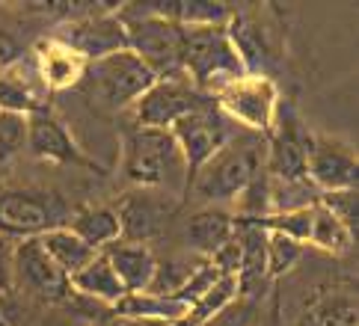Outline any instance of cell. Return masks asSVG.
Wrapping results in <instances>:
<instances>
[{"label":"cell","instance_id":"1","mask_svg":"<svg viewBox=\"0 0 359 326\" xmlns=\"http://www.w3.org/2000/svg\"><path fill=\"white\" fill-rule=\"evenodd\" d=\"M122 172L143 190L187 193L190 175L184 154L170 130L131 128L122 140Z\"/></svg>","mask_w":359,"mask_h":326},{"label":"cell","instance_id":"2","mask_svg":"<svg viewBox=\"0 0 359 326\" xmlns=\"http://www.w3.org/2000/svg\"><path fill=\"white\" fill-rule=\"evenodd\" d=\"M262 172H264V137L235 134L208 163L196 169V175L187 184V193H194L199 202L208 205H226V202L235 205L241 193Z\"/></svg>","mask_w":359,"mask_h":326},{"label":"cell","instance_id":"3","mask_svg":"<svg viewBox=\"0 0 359 326\" xmlns=\"http://www.w3.org/2000/svg\"><path fill=\"white\" fill-rule=\"evenodd\" d=\"M155 81H158V74L151 72L134 50L122 48V50H113V54H104L98 60H89L81 89L101 110L116 113L125 107H134L140 95Z\"/></svg>","mask_w":359,"mask_h":326},{"label":"cell","instance_id":"4","mask_svg":"<svg viewBox=\"0 0 359 326\" xmlns=\"http://www.w3.org/2000/svg\"><path fill=\"white\" fill-rule=\"evenodd\" d=\"M182 74L199 93L214 95L217 89L247 74L226 27H184L182 36Z\"/></svg>","mask_w":359,"mask_h":326},{"label":"cell","instance_id":"5","mask_svg":"<svg viewBox=\"0 0 359 326\" xmlns=\"http://www.w3.org/2000/svg\"><path fill=\"white\" fill-rule=\"evenodd\" d=\"M119 21L125 27L128 50L143 60L158 77L163 74H182V36L184 27L178 24L149 15L137 4H128L119 12Z\"/></svg>","mask_w":359,"mask_h":326},{"label":"cell","instance_id":"6","mask_svg":"<svg viewBox=\"0 0 359 326\" xmlns=\"http://www.w3.org/2000/svg\"><path fill=\"white\" fill-rule=\"evenodd\" d=\"M211 98L229 122L243 125L250 134L267 137V130L273 128L279 89L267 74H241L232 83L217 89Z\"/></svg>","mask_w":359,"mask_h":326},{"label":"cell","instance_id":"7","mask_svg":"<svg viewBox=\"0 0 359 326\" xmlns=\"http://www.w3.org/2000/svg\"><path fill=\"white\" fill-rule=\"evenodd\" d=\"M69 208L54 193L4 190L0 193V234L9 240L42 238L45 231L69 223Z\"/></svg>","mask_w":359,"mask_h":326},{"label":"cell","instance_id":"8","mask_svg":"<svg viewBox=\"0 0 359 326\" xmlns=\"http://www.w3.org/2000/svg\"><path fill=\"white\" fill-rule=\"evenodd\" d=\"M312 130L297 116V110L279 101L273 128L264 137V172L276 181L306 178V161L312 149Z\"/></svg>","mask_w":359,"mask_h":326},{"label":"cell","instance_id":"9","mask_svg":"<svg viewBox=\"0 0 359 326\" xmlns=\"http://www.w3.org/2000/svg\"><path fill=\"white\" fill-rule=\"evenodd\" d=\"M205 101H211V98L199 93L184 74H163L134 104V125L170 130L187 113L199 110Z\"/></svg>","mask_w":359,"mask_h":326},{"label":"cell","instance_id":"10","mask_svg":"<svg viewBox=\"0 0 359 326\" xmlns=\"http://www.w3.org/2000/svg\"><path fill=\"white\" fill-rule=\"evenodd\" d=\"M170 134L175 137L178 149L184 154L187 175L194 178L196 169L208 163L214 154L235 137V130H232V122L220 113V107H217L214 98H211V101H205L199 110L187 113L184 119H178L170 128Z\"/></svg>","mask_w":359,"mask_h":326},{"label":"cell","instance_id":"11","mask_svg":"<svg viewBox=\"0 0 359 326\" xmlns=\"http://www.w3.org/2000/svg\"><path fill=\"white\" fill-rule=\"evenodd\" d=\"M12 291L33 294L45 299V303H62L72 294L69 276L42 250L39 238L15 240V252H12Z\"/></svg>","mask_w":359,"mask_h":326},{"label":"cell","instance_id":"12","mask_svg":"<svg viewBox=\"0 0 359 326\" xmlns=\"http://www.w3.org/2000/svg\"><path fill=\"white\" fill-rule=\"evenodd\" d=\"M306 181L318 193H339V190H356L359 181V163L351 142L339 137L315 134L309 161H306Z\"/></svg>","mask_w":359,"mask_h":326},{"label":"cell","instance_id":"13","mask_svg":"<svg viewBox=\"0 0 359 326\" xmlns=\"http://www.w3.org/2000/svg\"><path fill=\"white\" fill-rule=\"evenodd\" d=\"M27 151L33 158L48 161V163H60V166H86V169H98L93 161L83 154V149L72 140L57 116H50L48 110L27 116Z\"/></svg>","mask_w":359,"mask_h":326},{"label":"cell","instance_id":"14","mask_svg":"<svg viewBox=\"0 0 359 326\" xmlns=\"http://www.w3.org/2000/svg\"><path fill=\"white\" fill-rule=\"evenodd\" d=\"M45 95H50L39 72H36V62L30 60H15L12 65H6L0 72V110L9 113H21V116H33L45 110Z\"/></svg>","mask_w":359,"mask_h":326},{"label":"cell","instance_id":"15","mask_svg":"<svg viewBox=\"0 0 359 326\" xmlns=\"http://www.w3.org/2000/svg\"><path fill=\"white\" fill-rule=\"evenodd\" d=\"M116 217H119V240L149 243L163 231V223L170 217V202L163 196L131 193L116 208Z\"/></svg>","mask_w":359,"mask_h":326},{"label":"cell","instance_id":"16","mask_svg":"<svg viewBox=\"0 0 359 326\" xmlns=\"http://www.w3.org/2000/svg\"><path fill=\"white\" fill-rule=\"evenodd\" d=\"M57 39H62L69 48L78 50L86 62L104 57V54H113V50L128 48L125 27H122L119 15H89L83 21L69 24V30L62 36H57Z\"/></svg>","mask_w":359,"mask_h":326},{"label":"cell","instance_id":"17","mask_svg":"<svg viewBox=\"0 0 359 326\" xmlns=\"http://www.w3.org/2000/svg\"><path fill=\"white\" fill-rule=\"evenodd\" d=\"M33 62H36V72H39L48 93L81 86L83 72H86V60L57 36L39 42V48H36V54H33Z\"/></svg>","mask_w":359,"mask_h":326},{"label":"cell","instance_id":"18","mask_svg":"<svg viewBox=\"0 0 359 326\" xmlns=\"http://www.w3.org/2000/svg\"><path fill=\"white\" fill-rule=\"evenodd\" d=\"M101 252H104V258L110 261L113 273L119 276L122 288L128 294L149 291V285H151V279H155V273H158V258L146 243L116 240V243L104 246Z\"/></svg>","mask_w":359,"mask_h":326},{"label":"cell","instance_id":"19","mask_svg":"<svg viewBox=\"0 0 359 326\" xmlns=\"http://www.w3.org/2000/svg\"><path fill=\"white\" fill-rule=\"evenodd\" d=\"M69 288L78 297L93 299V303H104L107 308H113L128 294L122 288L119 276L113 273L110 261L104 258V252H98L93 261H89V264H83L78 273H72V276H69Z\"/></svg>","mask_w":359,"mask_h":326},{"label":"cell","instance_id":"20","mask_svg":"<svg viewBox=\"0 0 359 326\" xmlns=\"http://www.w3.org/2000/svg\"><path fill=\"white\" fill-rule=\"evenodd\" d=\"M235 234L241 243V267H238V288L250 291L252 285L267 279V231L255 226L252 219L235 217Z\"/></svg>","mask_w":359,"mask_h":326},{"label":"cell","instance_id":"21","mask_svg":"<svg viewBox=\"0 0 359 326\" xmlns=\"http://www.w3.org/2000/svg\"><path fill=\"white\" fill-rule=\"evenodd\" d=\"M294 326H359V306L351 288L318 294Z\"/></svg>","mask_w":359,"mask_h":326},{"label":"cell","instance_id":"22","mask_svg":"<svg viewBox=\"0 0 359 326\" xmlns=\"http://www.w3.org/2000/svg\"><path fill=\"white\" fill-rule=\"evenodd\" d=\"M235 234V217L220 208H205L187 219V243L199 258H211Z\"/></svg>","mask_w":359,"mask_h":326},{"label":"cell","instance_id":"23","mask_svg":"<svg viewBox=\"0 0 359 326\" xmlns=\"http://www.w3.org/2000/svg\"><path fill=\"white\" fill-rule=\"evenodd\" d=\"M187 311V303L170 294H125L116 306L110 308V315L116 318H134V320H158V323H175Z\"/></svg>","mask_w":359,"mask_h":326},{"label":"cell","instance_id":"24","mask_svg":"<svg viewBox=\"0 0 359 326\" xmlns=\"http://www.w3.org/2000/svg\"><path fill=\"white\" fill-rule=\"evenodd\" d=\"M83 243H89L95 252H101L104 246L116 243L119 240V217H116V208H107V205H89L74 211L66 223Z\"/></svg>","mask_w":359,"mask_h":326},{"label":"cell","instance_id":"25","mask_svg":"<svg viewBox=\"0 0 359 326\" xmlns=\"http://www.w3.org/2000/svg\"><path fill=\"white\" fill-rule=\"evenodd\" d=\"M39 243H42V250H45L50 258H54V264H57L62 273H66V276L78 273L83 264H89V261L98 255L93 246L83 243L69 226H60V229L45 231L42 238H39Z\"/></svg>","mask_w":359,"mask_h":326},{"label":"cell","instance_id":"26","mask_svg":"<svg viewBox=\"0 0 359 326\" xmlns=\"http://www.w3.org/2000/svg\"><path fill=\"white\" fill-rule=\"evenodd\" d=\"M238 294H241L238 279L235 276H220L214 282V288H208L199 299H194V303L187 306L184 315L178 318L175 323H170V326H208L211 318L220 315V311L232 303Z\"/></svg>","mask_w":359,"mask_h":326},{"label":"cell","instance_id":"27","mask_svg":"<svg viewBox=\"0 0 359 326\" xmlns=\"http://www.w3.org/2000/svg\"><path fill=\"white\" fill-rule=\"evenodd\" d=\"M353 234L356 231L339 223L324 205L312 208V226H309V240L306 243H312L330 255H344V252H351V246H353Z\"/></svg>","mask_w":359,"mask_h":326},{"label":"cell","instance_id":"28","mask_svg":"<svg viewBox=\"0 0 359 326\" xmlns=\"http://www.w3.org/2000/svg\"><path fill=\"white\" fill-rule=\"evenodd\" d=\"M27 149V116L0 110V166H9Z\"/></svg>","mask_w":359,"mask_h":326},{"label":"cell","instance_id":"29","mask_svg":"<svg viewBox=\"0 0 359 326\" xmlns=\"http://www.w3.org/2000/svg\"><path fill=\"white\" fill-rule=\"evenodd\" d=\"M312 208H303V211H285V214L255 217L252 223L262 226L264 231H279V234H285V238H294V240L306 243V240H309V226H312Z\"/></svg>","mask_w":359,"mask_h":326},{"label":"cell","instance_id":"30","mask_svg":"<svg viewBox=\"0 0 359 326\" xmlns=\"http://www.w3.org/2000/svg\"><path fill=\"white\" fill-rule=\"evenodd\" d=\"M303 255V243L279 231H267V279L288 273Z\"/></svg>","mask_w":359,"mask_h":326},{"label":"cell","instance_id":"31","mask_svg":"<svg viewBox=\"0 0 359 326\" xmlns=\"http://www.w3.org/2000/svg\"><path fill=\"white\" fill-rule=\"evenodd\" d=\"M318 205H324L327 211L344 223L351 231H356V190H339V193H320Z\"/></svg>","mask_w":359,"mask_h":326},{"label":"cell","instance_id":"32","mask_svg":"<svg viewBox=\"0 0 359 326\" xmlns=\"http://www.w3.org/2000/svg\"><path fill=\"white\" fill-rule=\"evenodd\" d=\"M0 326H33L27 306L15 297V291L0 294Z\"/></svg>","mask_w":359,"mask_h":326},{"label":"cell","instance_id":"33","mask_svg":"<svg viewBox=\"0 0 359 326\" xmlns=\"http://www.w3.org/2000/svg\"><path fill=\"white\" fill-rule=\"evenodd\" d=\"M12 252H15V240L0 234V294L12 291Z\"/></svg>","mask_w":359,"mask_h":326},{"label":"cell","instance_id":"34","mask_svg":"<svg viewBox=\"0 0 359 326\" xmlns=\"http://www.w3.org/2000/svg\"><path fill=\"white\" fill-rule=\"evenodd\" d=\"M15 60H18V48L12 45V39L0 36V72H4L6 65H12Z\"/></svg>","mask_w":359,"mask_h":326},{"label":"cell","instance_id":"35","mask_svg":"<svg viewBox=\"0 0 359 326\" xmlns=\"http://www.w3.org/2000/svg\"><path fill=\"white\" fill-rule=\"evenodd\" d=\"M98 326H170V323H158V320H134V318H116V315H110L104 323H98Z\"/></svg>","mask_w":359,"mask_h":326}]
</instances>
